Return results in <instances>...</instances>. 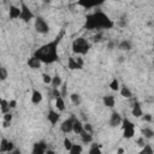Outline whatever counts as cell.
<instances>
[{
  "label": "cell",
  "mask_w": 154,
  "mask_h": 154,
  "mask_svg": "<svg viewBox=\"0 0 154 154\" xmlns=\"http://www.w3.org/2000/svg\"><path fill=\"white\" fill-rule=\"evenodd\" d=\"M64 35H65V30L61 29V31L59 32V35L54 40L49 41L48 43L42 45L38 49L35 51L34 55L37 57L42 61V64H53V63L58 61L59 60L58 47H59V45H60Z\"/></svg>",
  "instance_id": "1"
},
{
  "label": "cell",
  "mask_w": 154,
  "mask_h": 154,
  "mask_svg": "<svg viewBox=\"0 0 154 154\" xmlns=\"http://www.w3.org/2000/svg\"><path fill=\"white\" fill-rule=\"evenodd\" d=\"M84 26L88 30H107L114 26V22L106 13L101 11H95L90 14H87Z\"/></svg>",
  "instance_id": "2"
},
{
  "label": "cell",
  "mask_w": 154,
  "mask_h": 154,
  "mask_svg": "<svg viewBox=\"0 0 154 154\" xmlns=\"http://www.w3.org/2000/svg\"><path fill=\"white\" fill-rule=\"evenodd\" d=\"M90 49V43L87 38L84 37H77L72 41V52L75 54H79V55H84L89 52Z\"/></svg>",
  "instance_id": "3"
},
{
  "label": "cell",
  "mask_w": 154,
  "mask_h": 154,
  "mask_svg": "<svg viewBox=\"0 0 154 154\" xmlns=\"http://www.w3.org/2000/svg\"><path fill=\"white\" fill-rule=\"evenodd\" d=\"M120 124H122L124 138H131L135 136V124L131 120H129L128 118H124Z\"/></svg>",
  "instance_id": "4"
},
{
  "label": "cell",
  "mask_w": 154,
  "mask_h": 154,
  "mask_svg": "<svg viewBox=\"0 0 154 154\" xmlns=\"http://www.w3.org/2000/svg\"><path fill=\"white\" fill-rule=\"evenodd\" d=\"M34 26H35V30L38 32V34H47L48 31H49V25H48V23L42 18V17H36L35 18V24H34Z\"/></svg>",
  "instance_id": "5"
},
{
  "label": "cell",
  "mask_w": 154,
  "mask_h": 154,
  "mask_svg": "<svg viewBox=\"0 0 154 154\" xmlns=\"http://www.w3.org/2000/svg\"><path fill=\"white\" fill-rule=\"evenodd\" d=\"M34 13L31 12V10L22 1L20 2V14H19V18L23 20V22H25V23H29L31 19H34Z\"/></svg>",
  "instance_id": "6"
},
{
  "label": "cell",
  "mask_w": 154,
  "mask_h": 154,
  "mask_svg": "<svg viewBox=\"0 0 154 154\" xmlns=\"http://www.w3.org/2000/svg\"><path fill=\"white\" fill-rule=\"evenodd\" d=\"M105 1L106 0H78L77 5H79L83 8L90 10V8H94V7H97V6L102 5Z\"/></svg>",
  "instance_id": "7"
},
{
  "label": "cell",
  "mask_w": 154,
  "mask_h": 154,
  "mask_svg": "<svg viewBox=\"0 0 154 154\" xmlns=\"http://www.w3.org/2000/svg\"><path fill=\"white\" fill-rule=\"evenodd\" d=\"M83 59L82 58H72L70 57L69 60H67V67L70 70H81L83 67Z\"/></svg>",
  "instance_id": "8"
},
{
  "label": "cell",
  "mask_w": 154,
  "mask_h": 154,
  "mask_svg": "<svg viewBox=\"0 0 154 154\" xmlns=\"http://www.w3.org/2000/svg\"><path fill=\"white\" fill-rule=\"evenodd\" d=\"M75 116H71L70 118H67L66 120H64L60 125V130L64 132V134H70L72 132V125H73V120H75Z\"/></svg>",
  "instance_id": "9"
},
{
  "label": "cell",
  "mask_w": 154,
  "mask_h": 154,
  "mask_svg": "<svg viewBox=\"0 0 154 154\" xmlns=\"http://www.w3.org/2000/svg\"><path fill=\"white\" fill-rule=\"evenodd\" d=\"M14 149V144L11 141H7L6 138L0 140V152L1 153H12Z\"/></svg>",
  "instance_id": "10"
},
{
  "label": "cell",
  "mask_w": 154,
  "mask_h": 154,
  "mask_svg": "<svg viewBox=\"0 0 154 154\" xmlns=\"http://www.w3.org/2000/svg\"><path fill=\"white\" fill-rule=\"evenodd\" d=\"M47 150V144L45 141H40V142H36L32 147V153L34 154H43L46 153Z\"/></svg>",
  "instance_id": "11"
},
{
  "label": "cell",
  "mask_w": 154,
  "mask_h": 154,
  "mask_svg": "<svg viewBox=\"0 0 154 154\" xmlns=\"http://www.w3.org/2000/svg\"><path fill=\"white\" fill-rule=\"evenodd\" d=\"M122 120H123V118H122V116L118 112H112L111 118H109V126H112V128L119 126Z\"/></svg>",
  "instance_id": "12"
},
{
  "label": "cell",
  "mask_w": 154,
  "mask_h": 154,
  "mask_svg": "<svg viewBox=\"0 0 154 154\" xmlns=\"http://www.w3.org/2000/svg\"><path fill=\"white\" fill-rule=\"evenodd\" d=\"M47 119H48V122H49L52 125H55V124L59 122V119H60V114H59L57 111H54V109L51 108V109L48 111Z\"/></svg>",
  "instance_id": "13"
},
{
  "label": "cell",
  "mask_w": 154,
  "mask_h": 154,
  "mask_svg": "<svg viewBox=\"0 0 154 154\" xmlns=\"http://www.w3.org/2000/svg\"><path fill=\"white\" fill-rule=\"evenodd\" d=\"M28 65H29V67H31V69H40L41 65H42V61H41L37 57L32 55L31 58H29V60H28Z\"/></svg>",
  "instance_id": "14"
},
{
  "label": "cell",
  "mask_w": 154,
  "mask_h": 154,
  "mask_svg": "<svg viewBox=\"0 0 154 154\" xmlns=\"http://www.w3.org/2000/svg\"><path fill=\"white\" fill-rule=\"evenodd\" d=\"M43 96H42V93L38 91L37 89H32V94H31V102L34 105H38L41 101H42Z\"/></svg>",
  "instance_id": "15"
},
{
  "label": "cell",
  "mask_w": 154,
  "mask_h": 154,
  "mask_svg": "<svg viewBox=\"0 0 154 154\" xmlns=\"http://www.w3.org/2000/svg\"><path fill=\"white\" fill-rule=\"evenodd\" d=\"M19 14H20V7L11 5L10 6V11H8L10 19H17V18H19Z\"/></svg>",
  "instance_id": "16"
},
{
  "label": "cell",
  "mask_w": 154,
  "mask_h": 154,
  "mask_svg": "<svg viewBox=\"0 0 154 154\" xmlns=\"http://www.w3.org/2000/svg\"><path fill=\"white\" fill-rule=\"evenodd\" d=\"M143 114V111H142V107H141V103L135 101L134 102V106H132V116L135 118H141Z\"/></svg>",
  "instance_id": "17"
},
{
  "label": "cell",
  "mask_w": 154,
  "mask_h": 154,
  "mask_svg": "<svg viewBox=\"0 0 154 154\" xmlns=\"http://www.w3.org/2000/svg\"><path fill=\"white\" fill-rule=\"evenodd\" d=\"M102 102H103V105H105L106 107L112 108V107H114V105H116V97H114L113 95H106V96H103Z\"/></svg>",
  "instance_id": "18"
},
{
  "label": "cell",
  "mask_w": 154,
  "mask_h": 154,
  "mask_svg": "<svg viewBox=\"0 0 154 154\" xmlns=\"http://www.w3.org/2000/svg\"><path fill=\"white\" fill-rule=\"evenodd\" d=\"M72 131H73L75 134H77V135H79V134L83 131V123H82L79 119H77V118H75V120H73Z\"/></svg>",
  "instance_id": "19"
},
{
  "label": "cell",
  "mask_w": 154,
  "mask_h": 154,
  "mask_svg": "<svg viewBox=\"0 0 154 154\" xmlns=\"http://www.w3.org/2000/svg\"><path fill=\"white\" fill-rule=\"evenodd\" d=\"M55 107H57V109L59 112H64L65 111V101H64V97L61 95L55 97Z\"/></svg>",
  "instance_id": "20"
},
{
  "label": "cell",
  "mask_w": 154,
  "mask_h": 154,
  "mask_svg": "<svg viewBox=\"0 0 154 154\" xmlns=\"http://www.w3.org/2000/svg\"><path fill=\"white\" fill-rule=\"evenodd\" d=\"M118 48H119L120 51L128 52V51H130V49L132 48V45H131V42H130L129 40H123V41H120V42L118 43Z\"/></svg>",
  "instance_id": "21"
},
{
  "label": "cell",
  "mask_w": 154,
  "mask_h": 154,
  "mask_svg": "<svg viewBox=\"0 0 154 154\" xmlns=\"http://www.w3.org/2000/svg\"><path fill=\"white\" fill-rule=\"evenodd\" d=\"M79 136H81V140H82L83 143H90V142L93 141V135H91L90 132L84 131V130L79 134Z\"/></svg>",
  "instance_id": "22"
},
{
  "label": "cell",
  "mask_w": 154,
  "mask_h": 154,
  "mask_svg": "<svg viewBox=\"0 0 154 154\" xmlns=\"http://www.w3.org/2000/svg\"><path fill=\"white\" fill-rule=\"evenodd\" d=\"M61 83H63V79H61V77H60L58 73L54 75V76L52 77V82H51V84H52L53 88H59V87L61 85Z\"/></svg>",
  "instance_id": "23"
},
{
  "label": "cell",
  "mask_w": 154,
  "mask_h": 154,
  "mask_svg": "<svg viewBox=\"0 0 154 154\" xmlns=\"http://www.w3.org/2000/svg\"><path fill=\"white\" fill-rule=\"evenodd\" d=\"M119 90H120V95H122L123 97H125V99H130V97L132 96L131 90H130L128 87H125V85H122V88H119Z\"/></svg>",
  "instance_id": "24"
},
{
  "label": "cell",
  "mask_w": 154,
  "mask_h": 154,
  "mask_svg": "<svg viewBox=\"0 0 154 154\" xmlns=\"http://www.w3.org/2000/svg\"><path fill=\"white\" fill-rule=\"evenodd\" d=\"M141 132H142V136L144 137V138H153V136H154V131L150 129V128H144V129H142L141 130Z\"/></svg>",
  "instance_id": "25"
},
{
  "label": "cell",
  "mask_w": 154,
  "mask_h": 154,
  "mask_svg": "<svg viewBox=\"0 0 154 154\" xmlns=\"http://www.w3.org/2000/svg\"><path fill=\"white\" fill-rule=\"evenodd\" d=\"M82 152H83L82 146L81 144H73V143H72V146L69 150V153H71V154H81Z\"/></svg>",
  "instance_id": "26"
},
{
  "label": "cell",
  "mask_w": 154,
  "mask_h": 154,
  "mask_svg": "<svg viewBox=\"0 0 154 154\" xmlns=\"http://www.w3.org/2000/svg\"><path fill=\"white\" fill-rule=\"evenodd\" d=\"M70 100H71V102H72L73 105H76V106L81 105V101H82L81 95H79V94H76V93H73V94L70 95Z\"/></svg>",
  "instance_id": "27"
},
{
  "label": "cell",
  "mask_w": 154,
  "mask_h": 154,
  "mask_svg": "<svg viewBox=\"0 0 154 154\" xmlns=\"http://www.w3.org/2000/svg\"><path fill=\"white\" fill-rule=\"evenodd\" d=\"M10 106H8V101L7 100H5V99H2L1 100V102H0V111L2 112V113H6V112H10Z\"/></svg>",
  "instance_id": "28"
},
{
  "label": "cell",
  "mask_w": 154,
  "mask_h": 154,
  "mask_svg": "<svg viewBox=\"0 0 154 154\" xmlns=\"http://www.w3.org/2000/svg\"><path fill=\"white\" fill-rule=\"evenodd\" d=\"M89 154H101V149H100V144H91L90 149H89Z\"/></svg>",
  "instance_id": "29"
},
{
  "label": "cell",
  "mask_w": 154,
  "mask_h": 154,
  "mask_svg": "<svg viewBox=\"0 0 154 154\" xmlns=\"http://www.w3.org/2000/svg\"><path fill=\"white\" fill-rule=\"evenodd\" d=\"M109 88L112 89V90H119V81L117 79V78H113L112 81H111V83H109Z\"/></svg>",
  "instance_id": "30"
},
{
  "label": "cell",
  "mask_w": 154,
  "mask_h": 154,
  "mask_svg": "<svg viewBox=\"0 0 154 154\" xmlns=\"http://www.w3.org/2000/svg\"><path fill=\"white\" fill-rule=\"evenodd\" d=\"M60 87H61V89H60V95H61L63 97H66V96H67V83H66V82H63Z\"/></svg>",
  "instance_id": "31"
},
{
  "label": "cell",
  "mask_w": 154,
  "mask_h": 154,
  "mask_svg": "<svg viewBox=\"0 0 154 154\" xmlns=\"http://www.w3.org/2000/svg\"><path fill=\"white\" fill-rule=\"evenodd\" d=\"M7 77H8V72H7V70H6L5 67L0 66V81H5Z\"/></svg>",
  "instance_id": "32"
},
{
  "label": "cell",
  "mask_w": 154,
  "mask_h": 154,
  "mask_svg": "<svg viewBox=\"0 0 154 154\" xmlns=\"http://www.w3.org/2000/svg\"><path fill=\"white\" fill-rule=\"evenodd\" d=\"M42 79H43V83L45 84H51V82H52V77L48 73H43L42 75Z\"/></svg>",
  "instance_id": "33"
},
{
  "label": "cell",
  "mask_w": 154,
  "mask_h": 154,
  "mask_svg": "<svg viewBox=\"0 0 154 154\" xmlns=\"http://www.w3.org/2000/svg\"><path fill=\"white\" fill-rule=\"evenodd\" d=\"M71 146H72V142H71L67 137H65V138H64V148L69 152V150H70V148H71Z\"/></svg>",
  "instance_id": "34"
},
{
  "label": "cell",
  "mask_w": 154,
  "mask_h": 154,
  "mask_svg": "<svg viewBox=\"0 0 154 154\" xmlns=\"http://www.w3.org/2000/svg\"><path fill=\"white\" fill-rule=\"evenodd\" d=\"M142 153H148V154H153V148L150 147V144H144Z\"/></svg>",
  "instance_id": "35"
},
{
  "label": "cell",
  "mask_w": 154,
  "mask_h": 154,
  "mask_svg": "<svg viewBox=\"0 0 154 154\" xmlns=\"http://www.w3.org/2000/svg\"><path fill=\"white\" fill-rule=\"evenodd\" d=\"M83 130H84V131H87V132L93 134V128H91V124H89V123H84V124H83Z\"/></svg>",
  "instance_id": "36"
},
{
  "label": "cell",
  "mask_w": 154,
  "mask_h": 154,
  "mask_svg": "<svg viewBox=\"0 0 154 154\" xmlns=\"http://www.w3.org/2000/svg\"><path fill=\"white\" fill-rule=\"evenodd\" d=\"M51 95H52V97H58L59 95H60V90L58 89V88H52V91H51Z\"/></svg>",
  "instance_id": "37"
},
{
  "label": "cell",
  "mask_w": 154,
  "mask_h": 154,
  "mask_svg": "<svg viewBox=\"0 0 154 154\" xmlns=\"http://www.w3.org/2000/svg\"><path fill=\"white\" fill-rule=\"evenodd\" d=\"M12 118H13V116H12L11 112L4 113V120H6V122H12Z\"/></svg>",
  "instance_id": "38"
},
{
  "label": "cell",
  "mask_w": 154,
  "mask_h": 154,
  "mask_svg": "<svg viewBox=\"0 0 154 154\" xmlns=\"http://www.w3.org/2000/svg\"><path fill=\"white\" fill-rule=\"evenodd\" d=\"M142 119L144 120V122H148V123H150L152 120H153V118H152V114H149V113H147V114H142Z\"/></svg>",
  "instance_id": "39"
},
{
  "label": "cell",
  "mask_w": 154,
  "mask_h": 154,
  "mask_svg": "<svg viewBox=\"0 0 154 154\" xmlns=\"http://www.w3.org/2000/svg\"><path fill=\"white\" fill-rule=\"evenodd\" d=\"M101 37H102V34L99 32V34H96V35L93 36V41H94V42H99V41L101 40Z\"/></svg>",
  "instance_id": "40"
},
{
  "label": "cell",
  "mask_w": 154,
  "mask_h": 154,
  "mask_svg": "<svg viewBox=\"0 0 154 154\" xmlns=\"http://www.w3.org/2000/svg\"><path fill=\"white\" fill-rule=\"evenodd\" d=\"M8 106H10V108H16V107H17V101H16V100L8 101Z\"/></svg>",
  "instance_id": "41"
},
{
  "label": "cell",
  "mask_w": 154,
  "mask_h": 154,
  "mask_svg": "<svg viewBox=\"0 0 154 154\" xmlns=\"http://www.w3.org/2000/svg\"><path fill=\"white\" fill-rule=\"evenodd\" d=\"M137 143H138V146L143 147V146H144V137H143V136H142V137H140V138L137 140Z\"/></svg>",
  "instance_id": "42"
},
{
  "label": "cell",
  "mask_w": 154,
  "mask_h": 154,
  "mask_svg": "<svg viewBox=\"0 0 154 154\" xmlns=\"http://www.w3.org/2000/svg\"><path fill=\"white\" fill-rule=\"evenodd\" d=\"M10 125H11V122L4 120V123H2V126H4V128H10Z\"/></svg>",
  "instance_id": "43"
},
{
  "label": "cell",
  "mask_w": 154,
  "mask_h": 154,
  "mask_svg": "<svg viewBox=\"0 0 154 154\" xmlns=\"http://www.w3.org/2000/svg\"><path fill=\"white\" fill-rule=\"evenodd\" d=\"M113 47H114V42H109L108 43V49H113Z\"/></svg>",
  "instance_id": "44"
},
{
  "label": "cell",
  "mask_w": 154,
  "mask_h": 154,
  "mask_svg": "<svg viewBox=\"0 0 154 154\" xmlns=\"http://www.w3.org/2000/svg\"><path fill=\"white\" fill-rule=\"evenodd\" d=\"M124 60H125V58H124L123 55H120V57L118 58V61H119V63H122V61H124Z\"/></svg>",
  "instance_id": "45"
},
{
  "label": "cell",
  "mask_w": 154,
  "mask_h": 154,
  "mask_svg": "<svg viewBox=\"0 0 154 154\" xmlns=\"http://www.w3.org/2000/svg\"><path fill=\"white\" fill-rule=\"evenodd\" d=\"M51 1H52V0H42V2H43V4H49Z\"/></svg>",
  "instance_id": "46"
},
{
  "label": "cell",
  "mask_w": 154,
  "mask_h": 154,
  "mask_svg": "<svg viewBox=\"0 0 154 154\" xmlns=\"http://www.w3.org/2000/svg\"><path fill=\"white\" fill-rule=\"evenodd\" d=\"M118 153H124V149H122V148H119V149H118Z\"/></svg>",
  "instance_id": "47"
},
{
  "label": "cell",
  "mask_w": 154,
  "mask_h": 154,
  "mask_svg": "<svg viewBox=\"0 0 154 154\" xmlns=\"http://www.w3.org/2000/svg\"><path fill=\"white\" fill-rule=\"evenodd\" d=\"M1 100H2V99H1V96H0V102H1Z\"/></svg>",
  "instance_id": "48"
}]
</instances>
